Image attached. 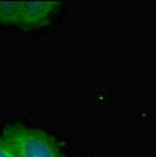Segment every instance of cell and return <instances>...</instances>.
Wrapping results in <instances>:
<instances>
[{
	"instance_id": "6da1fadb",
	"label": "cell",
	"mask_w": 156,
	"mask_h": 157,
	"mask_svg": "<svg viewBox=\"0 0 156 157\" xmlns=\"http://www.w3.org/2000/svg\"><path fill=\"white\" fill-rule=\"evenodd\" d=\"M2 135L16 157H65L58 143L41 129L11 124L3 129Z\"/></svg>"
},
{
	"instance_id": "7a4b0ae2",
	"label": "cell",
	"mask_w": 156,
	"mask_h": 157,
	"mask_svg": "<svg viewBox=\"0 0 156 157\" xmlns=\"http://www.w3.org/2000/svg\"><path fill=\"white\" fill-rule=\"evenodd\" d=\"M58 11V2H0V24L27 30L41 29Z\"/></svg>"
},
{
	"instance_id": "3957f363",
	"label": "cell",
	"mask_w": 156,
	"mask_h": 157,
	"mask_svg": "<svg viewBox=\"0 0 156 157\" xmlns=\"http://www.w3.org/2000/svg\"><path fill=\"white\" fill-rule=\"evenodd\" d=\"M0 157H16V154L13 152L11 146L3 138V135H0Z\"/></svg>"
}]
</instances>
